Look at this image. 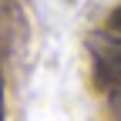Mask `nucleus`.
Returning <instances> with one entry per match:
<instances>
[{"mask_svg": "<svg viewBox=\"0 0 121 121\" xmlns=\"http://www.w3.org/2000/svg\"><path fill=\"white\" fill-rule=\"evenodd\" d=\"M91 54H94L101 74L121 81V40L104 37V34H94V37H91Z\"/></svg>", "mask_w": 121, "mask_h": 121, "instance_id": "f257e3e1", "label": "nucleus"}]
</instances>
